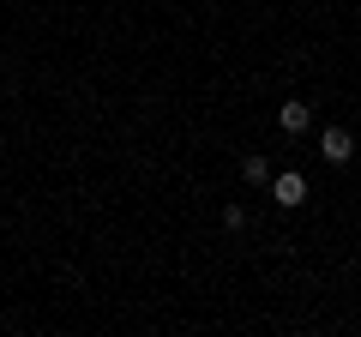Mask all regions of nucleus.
<instances>
[{
	"mask_svg": "<svg viewBox=\"0 0 361 337\" xmlns=\"http://www.w3.org/2000/svg\"><path fill=\"white\" fill-rule=\"evenodd\" d=\"M277 127H283V133H313V109L301 103V97H289V103L277 109Z\"/></svg>",
	"mask_w": 361,
	"mask_h": 337,
	"instance_id": "3",
	"label": "nucleus"
},
{
	"mask_svg": "<svg viewBox=\"0 0 361 337\" xmlns=\"http://www.w3.org/2000/svg\"><path fill=\"white\" fill-rule=\"evenodd\" d=\"M241 181H247V187H271V163H265L259 151H253V157H241Z\"/></svg>",
	"mask_w": 361,
	"mask_h": 337,
	"instance_id": "4",
	"label": "nucleus"
},
{
	"mask_svg": "<svg viewBox=\"0 0 361 337\" xmlns=\"http://www.w3.org/2000/svg\"><path fill=\"white\" fill-rule=\"evenodd\" d=\"M271 199H277L283 211L307 205V181H301V175H271Z\"/></svg>",
	"mask_w": 361,
	"mask_h": 337,
	"instance_id": "2",
	"label": "nucleus"
},
{
	"mask_svg": "<svg viewBox=\"0 0 361 337\" xmlns=\"http://www.w3.org/2000/svg\"><path fill=\"white\" fill-rule=\"evenodd\" d=\"M319 157H325L331 168H343L349 157H355V139H349L343 127H325V133H319Z\"/></svg>",
	"mask_w": 361,
	"mask_h": 337,
	"instance_id": "1",
	"label": "nucleus"
},
{
	"mask_svg": "<svg viewBox=\"0 0 361 337\" xmlns=\"http://www.w3.org/2000/svg\"><path fill=\"white\" fill-rule=\"evenodd\" d=\"M223 229L241 235V229H247V211H241V205H229V211H223Z\"/></svg>",
	"mask_w": 361,
	"mask_h": 337,
	"instance_id": "5",
	"label": "nucleus"
}]
</instances>
